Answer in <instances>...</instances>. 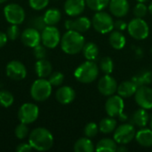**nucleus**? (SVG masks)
<instances>
[{
    "mask_svg": "<svg viewBox=\"0 0 152 152\" xmlns=\"http://www.w3.org/2000/svg\"><path fill=\"white\" fill-rule=\"evenodd\" d=\"M28 142L37 151H49L53 145V136L51 132L44 127H37L28 134Z\"/></svg>",
    "mask_w": 152,
    "mask_h": 152,
    "instance_id": "obj_1",
    "label": "nucleus"
},
{
    "mask_svg": "<svg viewBox=\"0 0 152 152\" xmlns=\"http://www.w3.org/2000/svg\"><path fill=\"white\" fill-rule=\"evenodd\" d=\"M84 45L85 38L82 33L75 30H68L61 38V49L67 54H77L83 50Z\"/></svg>",
    "mask_w": 152,
    "mask_h": 152,
    "instance_id": "obj_2",
    "label": "nucleus"
},
{
    "mask_svg": "<svg viewBox=\"0 0 152 152\" xmlns=\"http://www.w3.org/2000/svg\"><path fill=\"white\" fill-rule=\"evenodd\" d=\"M99 75V67L93 61H86L79 65L75 72L74 76L77 81L83 84H90L94 82Z\"/></svg>",
    "mask_w": 152,
    "mask_h": 152,
    "instance_id": "obj_3",
    "label": "nucleus"
},
{
    "mask_svg": "<svg viewBox=\"0 0 152 152\" xmlns=\"http://www.w3.org/2000/svg\"><path fill=\"white\" fill-rule=\"evenodd\" d=\"M52 94V85L49 80L39 77L35 80L30 87V95L36 102L46 101Z\"/></svg>",
    "mask_w": 152,
    "mask_h": 152,
    "instance_id": "obj_4",
    "label": "nucleus"
},
{
    "mask_svg": "<svg viewBox=\"0 0 152 152\" xmlns=\"http://www.w3.org/2000/svg\"><path fill=\"white\" fill-rule=\"evenodd\" d=\"M125 103L123 98L118 95H111L109 96L105 103V110L109 117L117 118L118 117L121 121H125L127 119V115L124 114Z\"/></svg>",
    "mask_w": 152,
    "mask_h": 152,
    "instance_id": "obj_5",
    "label": "nucleus"
},
{
    "mask_svg": "<svg viewBox=\"0 0 152 152\" xmlns=\"http://www.w3.org/2000/svg\"><path fill=\"white\" fill-rule=\"evenodd\" d=\"M92 25L97 32L101 34H107L113 30L114 20L108 12L100 11L94 15Z\"/></svg>",
    "mask_w": 152,
    "mask_h": 152,
    "instance_id": "obj_6",
    "label": "nucleus"
},
{
    "mask_svg": "<svg viewBox=\"0 0 152 152\" xmlns=\"http://www.w3.org/2000/svg\"><path fill=\"white\" fill-rule=\"evenodd\" d=\"M129 35L136 40H143L148 37L150 28L142 18H134L127 24Z\"/></svg>",
    "mask_w": 152,
    "mask_h": 152,
    "instance_id": "obj_7",
    "label": "nucleus"
},
{
    "mask_svg": "<svg viewBox=\"0 0 152 152\" xmlns=\"http://www.w3.org/2000/svg\"><path fill=\"white\" fill-rule=\"evenodd\" d=\"M135 127L132 124H123L114 131V140L118 144H127L135 138Z\"/></svg>",
    "mask_w": 152,
    "mask_h": 152,
    "instance_id": "obj_8",
    "label": "nucleus"
},
{
    "mask_svg": "<svg viewBox=\"0 0 152 152\" xmlns=\"http://www.w3.org/2000/svg\"><path fill=\"white\" fill-rule=\"evenodd\" d=\"M4 15L10 24H21L26 17L24 9L17 4H9L4 8Z\"/></svg>",
    "mask_w": 152,
    "mask_h": 152,
    "instance_id": "obj_9",
    "label": "nucleus"
},
{
    "mask_svg": "<svg viewBox=\"0 0 152 152\" xmlns=\"http://www.w3.org/2000/svg\"><path fill=\"white\" fill-rule=\"evenodd\" d=\"M39 116V109L35 103L26 102L23 103L18 111V118L21 123L32 124Z\"/></svg>",
    "mask_w": 152,
    "mask_h": 152,
    "instance_id": "obj_10",
    "label": "nucleus"
},
{
    "mask_svg": "<svg viewBox=\"0 0 152 152\" xmlns=\"http://www.w3.org/2000/svg\"><path fill=\"white\" fill-rule=\"evenodd\" d=\"M61 33L54 26H46L41 33V42L50 49L55 48L61 43Z\"/></svg>",
    "mask_w": 152,
    "mask_h": 152,
    "instance_id": "obj_11",
    "label": "nucleus"
},
{
    "mask_svg": "<svg viewBox=\"0 0 152 152\" xmlns=\"http://www.w3.org/2000/svg\"><path fill=\"white\" fill-rule=\"evenodd\" d=\"M6 75L9 78L14 81L23 80L27 76V69L23 63L19 61H11L5 68Z\"/></svg>",
    "mask_w": 152,
    "mask_h": 152,
    "instance_id": "obj_12",
    "label": "nucleus"
},
{
    "mask_svg": "<svg viewBox=\"0 0 152 152\" xmlns=\"http://www.w3.org/2000/svg\"><path fill=\"white\" fill-rule=\"evenodd\" d=\"M136 103L142 109H152V88L142 86H139L134 94Z\"/></svg>",
    "mask_w": 152,
    "mask_h": 152,
    "instance_id": "obj_13",
    "label": "nucleus"
},
{
    "mask_svg": "<svg viewBox=\"0 0 152 152\" xmlns=\"http://www.w3.org/2000/svg\"><path fill=\"white\" fill-rule=\"evenodd\" d=\"M98 90L102 95L111 96L118 90V83L110 75H105L98 82Z\"/></svg>",
    "mask_w": 152,
    "mask_h": 152,
    "instance_id": "obj_14",
    "label": "nucleus"
},
{
    "mask_svg": "<svg viewBox=\"0 0 152 152\" xmlns=\"http://www.w3.org/2000/svg\"><path fill=\"white\" fill-rule=\"evenodd\" d=\"M20 39L24 45L34 48L41 43V34L40 31L30 27L22 31L20 35Z\"/></svg>",
    "mask_w": 152,
    "mask_h": 152,
    "instance_id": "obj_15",
    "label": "nucleus"
},
{
    "mask_svg": "<svg viewBox=\"0 0 152 152\" xmlns=\"http://www.w3.org/2000/svg\"><path fill=\"white\" fill-rule=\"evenodd\" d=\"M92 25V21L86 17H78L75 20L65 21V28L68 30H75L79 33L86 32Z\"/></svg>",
    "mask_w": 152,
    "mask_h": 152,
    "instance_id": "obj_16",
    "label": "nucleus"
},
{
    "mask_svg": "<svg viewBox=\"0 0 152 152\" xmlns=\"http://www.w3.org/2000/svg\"><path fill=\"white\" fill-rule=\"evenodd\" d=\"M86 5V0H66L64 10L69 16L76 17L84 12Z\"/></svg>",
    "mask_w": 152,
    "mask_h": 152,
    "instance_id": "obj_17",
    "label": "nucleus"
},
{
    "mask_svg": "<svg viewBox=\"0 0 152 152\" xmlns=\"http://www.w3.org/2000/svg\"><path fill=\"white\" fill-rule=\"evenodd\" d=\"M110 11L115 17H124L129 12V4L127 0H110Z\"/></svg>",
    "mask_w": 152,
    "mask_h": 152,
    "instance_id": "obj_18",
    "label": "nucleus"
},
{
    "mask_svg": "<svg viewBox=\"0 0 152 152\" xmlns=\"http://www.w3.org/2000/svg\"><path fill=\"white\" fill-rule=\"evenodd\" d=\"M76 97V93L74 89L70 86H61L55 94V98L61 104L67 105L71 103Z\"/></svg>",
    "mask_w": 152,
    "mask_h": 152,
    "instance_id": "obj_19",
    "label": "nucleus"
},
{
    "mask_svg": "<svg viewBox=\"0 0 152 152\" xmlns=\"http://www.w3.org/2000/svg\"><path fill=\"white\" fill-rule=\"evenodd\" d=\"M150 121V117L145 109H139L134 112L131 118V124L134 126H138L140 128H143L147 126Z\"/></svg>",
    "mask_w": 152,
    "mask_h": 152,
    "instance_id": "obj_20",
    "label": "nucleus"
},
{
    "mask_svg": "<svg viewBox=\"0 0 152 152\" xmlns=\"http://www.w3.org/2000/svg\"><path fill=\"white\" fill-rule=\"evenodd\" d=\"M35 70L38 77L45 78L49 77L52 74L53 67L49 61L45 59L37 60V61L35 64Z\"/></svg>",
    "mask_w": 152,
    "mask_h": 152,
    "instance_id": "obj_21",
    "label": "nucleus"
},
{
    "mask_svg": "<svg viewBox=\"0 0 152 152\" xmlns=\"http://www.w3.org/2000/svg\"><path fill=\"white\" fill-rule=\"evenodd\" d=\"M138 86L133 81H124L119 86H118V94L122 98H129L134 95Z\"/></svg>",
    "mask_w": 152,
    "mask_h": 152,
    "instance_id": "obj_22",
    "label": "nucleus"
},
{
    "mask_svg": "<svg viewBox=\"0 0 152 152\" xmlns=\"http://www.w3.org/2000/svg\"><path fill=\"white\" fill-rule=\"evenodd\" d=\"M137 142L142 147H152V130L149 128H142L135 134Z\"/></svg>",
    "mask_w": 152,
    "mask_h": 152,
    "instance_id": "obj_23",
    "label": "nucleus"
},
{
    "mask_svg": "<svg viewBox=\"0 0 152 152\" xmlns=\"http://www.w3.org/2000/svg\"><path fill=\"white\" fill-rule=\"evenodd\" d=\"M109 42L114 49L121 50L125 47L126 40V37L122 34V32L116 29L115 31H111L109 38Z\"/></svg>",
    "mask_w": 152,
    "mask_h": 152,
    "instance_id": "obj_24",
    "label": "nucleus"
},
{
    "mask_svg": "<svg viewBox=\"0 0 152 152\" xmlns=\"http://www.w3.org/2000/svg\"><path fill=\"white\" fill-rule=\"evenodd\" d=\"M118 146L117 142L115 140L105 138L99 141L96 145L95 151L98 152H115L117 151Z\"/></svg>",
    "mask_w": 152,
    "mask_h": 152,
    "instance_id": "obj_25",
    "label": "nucleus"
},
{
    "mask_svg": "<svg viewBox=\"0 0 152 152\" xmlns=\"http://www.w3.org/2000/svg\"><path fill=\"white\" fill-rule=\"evenodd\" d=\"M44 19L47 26H54L61 20V13L60 10L56 8H51L45 12Z\"/></svg>",
    "mask_w": 152,
    "mask_h": 152,
    "instance_id": "obj_26",
    "label": "nucleus"
},
{
    "mask_svg": "<svg viewBox=\"0 0 152 152\" xmlns=\"http://www.w3.org/2000/svg\"><path fill=\"white\" fill-rule=\"evenodd\" d=\"M74 151L76 152H93L94 151V146L88 137H84L76 142L74 144Z\"/></svg>",
    "mask_w": 152,
    "mask_h": 152,
    "instance_id": "obj_27",
    "label": "nucleus"
},
{
    "mask_svg": "<svg viewBox=\"0 0 152 152\" xmlns=\"http://www.w3.org/2000/svg\"><path fill=\"white\" fill-rule=\"evenodd\" d=\"M82 51H83L84 57L87 61H94L99 55V48H98L97 45L93 42L85 44Z\"/></svg>",
    "mask_w": 152,
    "mask_h": 152,
    "instance_id": "obj_28",
    "label": "nucleus"
},
{
    "mask_svg": "<svg viewBox=\"0 0 152 152\" xmlns=\"http://www.w3.org/2000/svg\"><path fill=\"white\" fill-rule=\"evenodd\" d=\"M117 128V120L115 118H105L101 120L99 124V131L103 134H110L115 131Z\"/></svg>",
    "mask_w": 152,
    "mask_h": 152,
    "instance_id": "obj_29",
    "label": "nucleus"
},
{
    "mask_svg": "<svg viewBox=\"0 0 152 152\" xmlns=\"http://www.w3.org/2000/svg\"><path fill=\"white\" fill-rule=\"evenodd\" d=\"M132 81L139 87L142 86H146L152 81V73L147 70H143L137 73L132 79Z\"/></svg>",
    "mask_w": 152,
    "mask_h": 152,
    "instance_id": "obj_30",
    "label": "nucleus"
},
{
    "mask_svg": "<svg viewBox=\"0 0 152 152\" xmlns=\"http://www.w3.org/2000/svg\"><path fill=\"white\" fill-rule=\"evenodd\" d=\"M86 4L91 10L100 12L109 5L110 0H86Z\"/></svg>",
    "mask_w": 152,
    "mask_h": 152,
    "instance_id": "obj_31",
    "label": "nucleus"
},
{
    "mask_svg": "<svg viewBox=\"0 0 152 152\" xmlns=\"http://www.w3.org/2000/svg\"><path fill=\"white\" fill-rule=\"evenodd\" d=\"M14 97L12 94L6 90L0 91V105L4 108H9L12 105Z\"/></svg>",
    "mask_w": 152,
    "mask_h": 152,
    "instance_id": "obj_32",
    "label": "nucleus"
},
{
    "mask_svg": "<svg viewBox=\"0 0 152 152\" xmlns=\"http://www.w3.org/2000/svg\"><path fill=\"white\" fill-rule=\"evenodd\" d=\"M100 69L105 74V75H110L113 71L114 68V63L110 57H103L100 61V65H99Z\"/></svg>",
    "mask_w": 152,
    "mask_h": 152,
    "instance_id": "obj_33",
    "label": "nucleus"
},
{
    "mask_svg": "<svg viewBox=\"0 0 152 152\" xmlns=\"http://www.w3.org/2000/svg\"><path fill=\"white\" fill-rule=\"evenodd\" d=\"M14 134H15V136L20 140H23L27 138V136L29 134V129H28V125L20 122V124H19L16 126Z\"/></svg>",
    "mask_w": 152,
    "mask_h": 152,
    "instance_id": "obj_34",
    "label": "nucleus"
},
{
    "mask_svg": "<svg viewBox=\"0 0 152 152\" xmlns=\"http://www.w3.org/2000/svg\"><path fill=\"white\" fill-rule=\"evenodd\" d=\"M30 26L38 31H42L47 25L45 21L44 16H36L33 17L30 20Z\"/></svg>",
    "mask_w": 152,
    "mask_h": 152,
    "instance_id": "obj_35",
    "label": "nucleus"
},
{
    "mask_svg": "<svg viewBox=\"0 0 152 152\" xmlns=\"http://www.w3.org/2000/svg\"><path fill=\"white\" fill-rule=\"evenodd\" d=\"M98 132H99V126L94 122L88 123L85 126V129H84L85 135L88 138H93V137L96 136Z\"/></svg>",
    "mask_w": 152,
    "mask_h": 152,
    "instance_id": "obj_36",
    "label": "nucleus"
},
{
    "mask_svg": "<svg viewBox=\"0 0 152 152\" xmlns=\"http://www.w3.org/2000/svg\"><path fill=\"white\" fill-rule=\"evenodd\" d=\"M48 80L52 86H59L64 81V75L61 72H53L49 76Z\"/></svg>",
    "mask_w": 152,
    "mask_h": 152,
    "instance_id": "obj_37",
    "label": "nucleus"
},
{
    "mask_svg": "<svg viewBox=\"0 0 152 152\" xmlns=\"http://www.w3.org/2000/svg\"><path fill=\"white\" fill-rule=\"evenodd\" d=\"M148 11H149V9H148L147 5L144 3L139 2L134 9V14L135 15L136 18H143L147 14Z\"/></svg>",
    "mask_w": 152,
    "mask_h": 152,
    "instance_id": "obj_38",
    "label": "nucleus"
},
{
    "mask_svg": "<svg viewBox=\"0 0 152 152\" xmlns=\"http://www.w3.org/2000/svg\"><path fill=\"white\" fill-rule=\"evenodd\" d=\"M28 4L32 9L40 11L45 9L48 5L49 0H28Z\"/></svg>",
    "mask_w": 152,
    "mask_h": 152,
    "instance_id": "obj_39",
    "label": "nucleus"
},
{
    "mask_svg": "<svg viewBox=\"0 0 152 152\" xmlns=\"http://www.w3.org/2000/svg\"><path fill=\"white\" fill-rule=\"evenodd\" d=\"M20 28L18 27V25H15V24H12L6 31V35L8 37V39H11V40L17 39L20 37Z\"/></svg>",
    "mask_w": 152,
    "mask_h": 152,
    "instance_id": "obj_40",
    "label": "nucleus"
},
{
    "mask_svg": "<svg viewBox=\"0 0 152 152\" xmlns=\"http://www.w3.org/2000/svg\"><path fill=\"white\" fill-rule=\"evenodd\" d=\"M46 47L42 44L37 45V46H35L33 48V53L34 56L37 59V60H41V59H45L46 56Z\"/></svg>",
    "mask_w": 152,
    "mask_h": 152,
    "instance_id": "obj_41",
    "label": "nucleus"
},
{
    "mask_svg": "<svg viewBox=\"0 0 152 152\" xmlns=\"http://www.w3.org/2000/svg\"><path fill=\"white\" fill-rule=\"evenodd\" d=\"M32 150H33V148L31 147L29 142L28 143H25V142L20 143L16 148V151L18 152H30Z\"/></svg>",
    "mask_w": 152,
    "mask_h": 152,
    "instance_id": "obj_42",
    "label": "nucleus"
},
{
    "mask_svg": "<svg viewBox=\"0 0 152 152\" xmlns=\"http://www.w3.org/2000/svg\"><path fill=\"white\" fill-rule=\"evenodd\" d=\"M127 28V23L125 20H118L116 21H114V28H116L117 30L119 31H123Z\"/></svg>",
    "mask_w": 152,
    "mask_h": 152,
    "instance_id": "obj_43",
    "label": "nucleus"
},
{
    "mask_svg": "<svg viewBox=\"0 0 152 152\" xmlns=\"http://www.w3.org/2000/svg\"><path fill=\"white\" fill-rule=\"evenodd\" d=\"M7 40H8V37L6 33L0 31V48L5 45V44L7 43Z\"/></svg>",
    "mask_w": 152,
    "mask_h": 152,
    "instance_id": "obj_44",
    "label": "nucleus"
},
{
    "mask_svg": "<svg viewBox=\"0 0 152 152\" xmlns=\"http://www.w3.org/2000/svg\"><path fill=\"white\" fill-rule=\"evenodd\" d=\"M117 151H127V149L126 148V147H124V145L123 144H121V146L118 148V149H117Z\"/></svg>",
    "mask_w": 152,
    "mask_h": 152,
    "instance_id": "obj_45",
    "label": "nucleus"
},
{
    "mask_svg": "<svg viewBox=\"0 0 152 152\" xmlns=\"http://www.w3.org/2000/svg\"><path fill=\"white\" fill-rule=\"evenodd\" d=\"M148 9H149V12H151L152 14V2L151 3V4L149 5V7H148Z\"/></svg>",
    "mask_w": 152,
    "mask_h": 152,
    "instance_id": "obj_46",
    "label": "nucleus"
},
{
    "mask_svg": "<svg viewBox=\"0 0 152 152\" xmlns=\"http://www.w3.org/2000/svg\"><path fill=\"white\" fill-rule=\"evenodd\" d=\"M137 2H141V3H145V2H148L149 0H136Z\"/></svg>",
    "mask_w": 152,
    "mask_h": 152,
    "instance_id": "obj_47",
    "label": "nucleus"
},
{
    "mask_svg": "<svg viewBox=\"0 0 152 152\" xmlns=\"http://www.w3.org/2000/svg\"><path fill=\"white\" fill-rule=\"evenodd\" d=\"M150 126H151V129L152 130V118L150 120Z\"/></svg>",
    "mask_w": 152,
    "mask_h": 152,
    "instance_id": "obj_48",
    "label": "nucleus"
},
{
    "mask_svg": "<svg viewBox=\"0 0 152 152\" xmlns=\"http://www.w3.org/2000/svg\"><path fill=\"white\" fill-rule=\"evenodd\" d=\"M7 0H0V4H3V3H4V2H6Z\"/></svg>",
    "mask_w": 152,
    "mask_h": 152,
    "instance_id": "obj_49",
    "label": "nucleus"
},
{
    "mask_svg": "<svg viewBox=\"0 0 152 152\" xmlns=\"http://www.w3.org/2000/svg\"><path fill=\"white\" fill-rule=\"evenodd\" d=\"M151 52H152V49H151Z\"/></svg>",
    "mask_w": 152,
    "mask_h": 152,
    "instance_id": "obj_50",
    "label": "nucleus"
}]
</instances>
